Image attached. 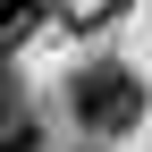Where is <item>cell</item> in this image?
<instances>
[{"label": "cell", "mask_w": 152, "mask_h": 152, "mask_svg": "<svg viewBox=\"0 0 152 152\" xmlns=\"http://www.w3.org/2000/svg\"><path fill=\"white\" fill-rule=\"evenodd\" d=\"M26 26H34V0H0V42H17Z\"/></svg>", "instance_id": "3"}, {"label": "cell", "mask_w": 152, "mask_h": 152, "mask_svg": "<svg viewBox=\"0 0 152 152\" xmlns=\"http://www.w3.org/2000/svg\"><path fill=\"white\" fill-rule=\"evenodd\" d=\"M0 152H34V118H26V102H17L9 76H0Z\"/></svg>", "instance_id": "2"}, {"label": "cell", "mask_w": 152, "mask_h": 152, "mask_svg": "<svg viewBox=\"0 0 152 152\" xmlns=\"http://www.w3.org/2000/svg\"><path fill=\"white\" fill-rule=\"evenodd\" d=\"M68 110H76V127H85V135H127V127L144 118V85H135V68L93 59V68L68 85Z\"/></svg>", "instance_id": "1"}]
</instances>
